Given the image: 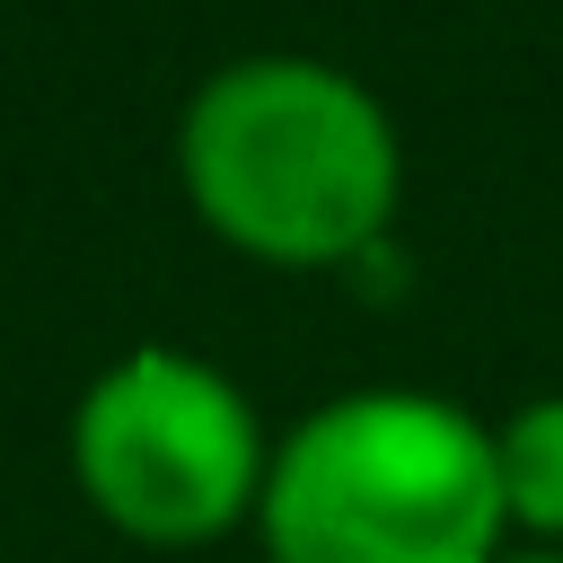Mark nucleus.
Masks as SVG:
<instances>
[{"label":"nucleus","instance_id":"39448f33","mask_svg":"<svg viewBox=\"0 0 563 563\" xmlns=\"http://www.w3.org/2000/svg\"><path fill=\"white\" fill-rule=\"evenodd\" d=\"M493 563H563V545H501Z\"/></svg>","mask_w":563,"mask_h":563},{"label":"nucleus","instance_id":"20e7f679","mask_svg":"<svg viewBox=\"0 0 563 563\" xmlns=\"http://www.w3.org/2000/svg\"><path fill=\"white\" fill-rule=\"evenodd\" d=\"M493 466H501V510L537 545H563V387L510 405L493 422Z\"/></svg>","mask_w":563,"mask_h":563},{"label":"nucleus","instance_id":"f03ea898","mask_svg":"<svg viewBox=\"0 0 563 563\" xmlns=\"http://www.w3.org/2000/svg\"><path fill=\"white\" fill-rule=\"evenodd\" d=\"M255 537L273 563H493L510 537L493 422L431 387L325 396L273 440Z\"/></svg>","mask_w":563,"mask_h":563},{"label":"nucleus","instance_id":"f257e3e1","mask_svg":"<svg viewBox=\"0 0 563 563\" xmlns=\"http://www.w3.org/2000/svg\"><path fill=\"white\" fill-rule=\"evenodd\" d=\"M194 220L282 273L361 264L405 202V141L369 79L317 53H238L176 114Z\"/></svg>","mask_w":563,"mask_h":563},{"label":"nucleus","instance_id":"7ed1b4c3","mask_svg":"<svg viewBox=\"0 0 563 563\" xmlns=\"http://www.w3.org/2000/svg\"><path fill=\"white\" fill-rule=\"evenodd\" d=\"M273 440L229 369L176 343H132L70 413V484L132 545H211L264 501Z\"/></svg>","mask_w":563,"mask_h":563}]
</instances>
